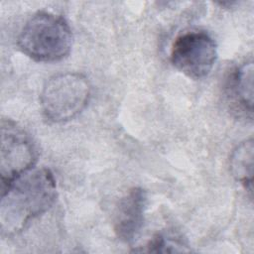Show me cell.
<instances>
[{"label":"cell","instance_id":"6da1fadb","mask_svg":"<svg viewBox=\"0 0 254 254\" xmlns=\"http://www.w3.org/2000/svg\"><path fill=\"white\" fill-rule=\"evenodd\" d=\"M1 234L13 236L48 211L57 197V184L47 168H32L2 185Z\"/></svg>","mask_w":254,"mask_h":254},{"label":"cell","instance_id":"7a4b0ae2","mask_svg":"<svg viewBox=\"0 0 254 254\" xmlns=\"http://www.w3.org/2000/svg\"><path fill=\"white\" fill-rule=\"evenodd\" d=\"M17 45L23 54L34 61L58 62L71 50V29L64 17L40 11L22 27Z\"/></svg>","mask_w":254,"mask_h":254},{"label":"cell","instance_id":"3957f363","mask_svg":"<svg viewBox=\"0 0 254 254\" xmlns=\"http://www.w3.org/2000/svg\"><path fill=\"white\" fill-rule=\"evenodd\" d=\"M91 96L88 78L79 72H64L50 77L43 86L41 108L50 121L63 123L75 118Z\"/></svg>","mask_w":254,"mask_h":254},{"label":"cell","instance_id":"277c9868","mask_svg":"<svg viewBox=\"0 0 254 254\" xmlns=\"http://www.w3.org/2000/svg\"><path fill=\"white\" fill-rule=\"evenodd\" d=\"M217 59V47L204 31H190L180 35L171 50V62L182 73L192 79L205 77Z\"/></svg>","mask_w":254,"mask_h":254},{"label":"cell","instance_id":"5b68a950","mask_svg":"<svg viewBox=\"0 0 254 254\" xmlns=\"http://www.w3.org/2000/svg\"><path fill=\"white\" fill-rule=\"evenodd\" d=\"M37 151L29 134L11 119L1 121L0 175L2 185L34 168Z\"/></svg>","mask_w":254,"mask_h":254},{"label":"cell","instance_id":"8992f818","mask_svg":"<svg viewBox=\"0 0 254 254\" xmlns=\"http://www.w3.org/2000/svg\"><path fill=\"white\" fill-rule=\"evenodd\" d=\"M146 207L147 193L142 188H133L120 198L115 210L113 228L121 241H134L143 226Z\"/></svg>","mask_w":254,"mask_h":254},{"label":"cell","instance_id":"52a82bcc","mask_svg":"<svg viewBox=\"0 0 254 254\" xmlns=\"http://www.w3.org/2000/svg\"><path fill=\"white\" fill-rule=\"evenodd\" d=\"M253 70L252 61L243 63L231 73L227 85L233 107L250 119L253 110Z\"/></svg>","mask_w":254,"mask_h":254},{"label":"cell","instance_id":"ba28073f","mask_svg":"<svg viewBox=\"0 0 254 254\" xmlns=\"http://www.w3.org/2000/svg\"><path fill=\"white\" fill-rule=\"evenodd\" d=\"M253 152V139L249 138L235 147L229 160L230 172L232 176L250 193L252 192Z\"/></svg>","mask_w":254,"mask_h":254},{"label":"cell","instance_id":"9c48e42d","mask_svg":"<svg viewBox=\"0 0 254 254\" xmlns=\"http://www.w3.org/2000/svg\"><path fill=\"white\" fill-rule=\"evenodd\" d=\"M144 252H185L189 251L183 239L173 234H157L147 243Z\"/></svg>","mask_w":254,"mask_h":254}]
</instances>
